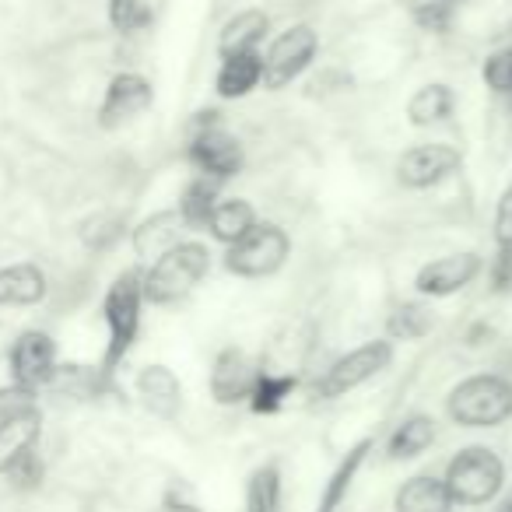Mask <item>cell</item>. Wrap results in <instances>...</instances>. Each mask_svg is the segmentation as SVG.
<instances>
[{"label":"cell","mask_w":512,"mask_h":512,"mask_svg":"<svg viewBox=\"0 0 512 512\" xmlns=\"http://www.w3.org/2000/svg\"><path fill=\"white\" fill-rule=\"evenodd\" d=\"M256 221H260V214H256V207L249 204L246 197H221L211 221H207V235H211L218 246H232V242H239Z\"/></svg>","instance_id":"cell-27"},{"label":"cell","mask_w":512,"mask_h":512,"mask_svg":"<svg viewBox=\"0 0 512 512\" xmlns=\"http://www.w3.org/2000/svg\"><path fill=\"white\" fill-rule=\"evenodd\" d=\"M36 404H39V393H29L15 383L0 386V425L11 421V418H18V414L29 411V407H36Z\"/></svg>","instance_id":"cell-36"},{"label":"cell","mask_w":512,"mask_h":512,"mask_svg":"<svg viewBox=\"0 0 512 512\" xmlns=\"http://www.w3.org/2000/svg\"><path fill=\"white\" fill-rule=\"evenodd\" d=\"M393 362H397V344L386 341V337H372V341L358 344V348L344 351L341 358H334L320 376H313L309 397L323 400V404L327 400H341L348 393L369 386L372 379H379Z\"/></svg>","instance_id":"cell-5"},{"label":"cell","mask_w":512,"mask_h":512,"mask_svg":"<svg viewBox=\"0 0 512 512\" xmlns=\"http://www.w3.org/2000/svg\"><path fill=\"white\" fill-rule=\"evenodd\" d=\"M39 439H43V411H39V404L22 411L18 418L4 421L0 425V477L8 474L25 453L39 449Z\"/></svg>","instance_id":"cell-21"},{"label":"cell","mask_w":512,"mask_h":512,"mask_svg":"<svg viewBox=\"0 0 512 512\" xmlns=\"http://www.w3.org/2000/svg\"><path fill=\"white\" fill-rule=\"evenodd\" d=\"M407 4H414V0H407Z\"/></svg>","instance_id":"cell-44"},{"label":"cell","mask_w":512,"mask_h":512,"mask_svg":"<svg viewBox=\"0 0 512 512\" xmlns=\"http://www.w3.org/2000/svg\"><path fill=\"white\" fill-rule=\"evenodd\" d=\"M281 495H285L281 463L267 460L253 467V474L246 477V512H281Z\"/></svg>","instance_id":"cell-29"},{"label":"cell","mask_w":512,"mask_h":512,"mask_svg":"<svg viewBox=\"0 0 512 512\" xmlns=\"http://www.w3.org/2000/svg\"><path fill=\"white\" fill-rule=\"evenodd\" d=\"M351 85H355V81H351V74H341V71H320L313 78V88L320 95H330V92H351Z\"/></svg>","instance_id":"cell-39"},{"label":"cell","mask_w":512,"mask_h":512,"mask_svg":"<svg viewBox=\"0 0 512 512\" xmlns=\"http://www.w3.org/2000/svg\"><path fill=\"white\" fill-rule=\"evenodd\" d=\"M393 512H456L453 498H449L442 474L421 470V474L407 477L393 495Z\"/></svg>","instance_id":"cell-20"},{"label":"cell","mask_w":512,"mask_h":512,"mask_svg":"<svg viewBox=\"0 0 512 512\" xmlns=\"http://www.w3.org/2000/svg\"><path fill=\"white\" fill-rule=\"evenodd\" d=\"M162 509L165 512H204L186 481H172L169 488L162 491Z\"/></svg>","instance_id":"cell-37"},{"label":"cell","mask_w":512,"mask_h":512,"mask_svg":"<svg viewBox=\"0 0 512 512\" xmlns=\"http://www.w3.org/2000/svg\"><path fill=\"white\" fill-rule=\"evenodd\" d=\"M46 295H50V278L39 264L22 260L0 267V309H32L46 302Z\"/></svg>","instance_id":"cell-18"},{"label":"cell","mask_w":512,"mask_h":512,"mask_svg":"<svg viewBox=\"0 0 512 512\" xmlns=\"http://www.w3.org/2000/svg\"><path fill=\"white\" fill-rule=\"evenodd\" d=\"M320 57V32L309 22H295L267 39L264 50V88L267 92H285L302 74L313 71Z\"/></svg>","instance_id":"cell-7"},{"label":"cell","mask_w":512,"mask_h":512,"mask_svg":"<svg viewBox=\"0 0 512 512\" xmlns=\"http://www.w3.org/2000/svg\"><path fill=\"white\" fill-rule=\"evenodd\" d=\"M372 446H376L372 439H358L355 446H348V453L341 456V463L334 467V474L327 477V488H323L316 512H337V505L344 502V495H348L351 484H355L358 470H362V467H365V460H369Z\"/></svg>","instance_id":"cell-28"},{"label":"cell","mask_w":512,"mask_h":512,"mask_svg":"<svg viewBox=\"0 0 512 512\" xmlns=\"http://www.w3.org/2000/svg\"><path fill=\"white\" fill-rule=\"evenodd\" d=\"M218 200H221V183L193 172L183 190H179V204H176L186 232H207V221H211Z\"/></svg>","instance_id":"cell-24"},{"label":"cell","mask_w":512,"mask_h":512,"mask_svg":"<svg viewBox=\"0 0 512 512\" xmlns=\"http://www.w3.org/2000/svg\"><path fill=\"white\" fill-rule=\"evenodd\" d=\"M264 365L256 362L246 348H221L211 362V376H207V390H211V400L218 407H239L249 400V390H253L256 376H260Z\"/></svg>","instance_id":"cell-12"},{"label":"cell","mask_w":512,"mask_h":512,"mask_svg":"<svg viewBox=\"0 0 512 512\" xmlns=\"http://www.w3.org/2000/svg\"><path fill=\"white\" fill-rule=\"evenodd\" d=\"M446 418L456 428L484 432V428H502L512 421V376L505 372H474L460 379L446 393Z\"/></svg>","instance_id":"cell-3"},{"label":"cell","mask_w":512,"mask_h":512,"mask_svg":"<svg viewBox=\"0 0 512 512\" xmlns=\"http://www.w3.org/2000/svg\"><path fill=\"white\" fill-rule=\"evenodd\" d=\"M509 358H512V355H509Z\"/></svg>","instance_id":"cell-45"},{"label":"cell","mask_w":512,"mask_h":512,"mask_svg":"<svg viewBox=\"0 0 512 512\" xmlns=\"http://www.w3.org/2000/svg\"><path fill=\"white\" fill-rule=\"evenodd\" d=\"M302 386V379L295 372H274V369H260L253 390H249V411L256 418H271V414H281L285 404L295 397V390Z\"/></svg>","instance_id":"cell-25"},{"label":"cell","mask_w":512,"mask_h":512,"mask_svg":"<svg viewBox=\"0 0 512 512\" xmlns=\"http://www.w3.org/2000/svg\"><path fill=\"white\" fill-rule=\"evenodd\" d=\"M495 246H512V186H505L495 204Z\"/></svg>","instance_id":"cell-38"},{"label":"cell","mask_w":512,"mask_h":512,"mask_svg":"<svg viewBox=\"0 0 512 512\" xmlns=\"http://www.w3.org/2000/svg\"><path fill=\"white\" fill-rule=\"evenodd\" d=\"M449 4H453V8H460V4H467V0H449Z\"/></svg>","instance_id":"cell-43"},{"label":"cell","mask_w":512,"mask_h":512,"mask_svg":"<svg viewBox=\"0 0 512 512\" xmlns=\"http://www.w3.org/2000/svg\"><path fill=\"white\" fill-rule=\"evenodd\" d=\"M4 477H11V484H15L18 491H36L39 484L46 481V460L39 456V449H32V453H25Z\"/></svg>","instance_id":"cell-34"},{"label":"cell","mask_w":512,"mask_h":512,"mask_svg":"<svg viewBox=\"0 0 512 512\" xmlns=\"http://www.w3.org/2000/svg\"><path fill=\"white\" fill-rule=\"evenodd\" d=\"M288 256H292V235L278 221L260 218L239 242L225 246L221 267L239 281H267L285 271Z\"/></svg>","instance_id":"cell-6"},{"label":"cell","mask_w":512,"mask_h":512,"mask_svg":"<svg viewBox=\"0 0 512 512\" xmlns=\"http://www.w3.org/2000/svg\"><path fill=\"white\" fill-rule=\"evenodd\" d=\"M106 15L116 36H141L155 25V8L148 0H106Z\"/></svg>","instance_id":"cell-30"},{"label":"cell","mask_w":512,"mask_h":512,"mask_svg":"<svg viewBox=\"0 0 512 512\" xmlns=\"http://www.w3.org/2000/svg\"><path fill=\"white\" fill-rule=\"evenodd\" d=\"M186 162H190V169L197 176H207L225 186L235 176H242V169H246V148L221 123V127H207L190 134V141H186Z\"/></svg>","instance_id":"cell-9"},{"label":"cell","mask_w":512,"mask_h":512,"mask_svg":"<svg viewBox=\"0 0 512 512\" xmlns=\"http://www.w3.org/2000/svg\"><path fill=\"white\" fill-rule=\"evenodd\" d=\"M439 439V421L425 411H414V414H404L397 425L390 428L386 435V460L390 463H407V460H418L425 456L428 449L435 446Z\"/></svg>","instance_id":"cell-16"},{"label":"cell","mask_w":512,"mask_h":512,"mask_svg":"<svg viewBox=\"0 0 512 512\" xmlns=\"http://www.w3.org/2000/svg\"><path fill=\"white\" fill-rule=\"evenodd\" d=\"M509 481V467L491 446H463L449 456L446 470H442V484H446L449 498L456 509H481L491 505L505 491Z\"/></svg>","instance_id":"cell-4"},{"label":"cell","mask_w":512,"mask_h":512,"mask_svg":"<svg viewBox=\"0 0 512 512\" xmlns=\"http://www.w3.org/2000/svg\"><path fill=\"white\" fill-rule=\"evenodd\" d=\"M484 271L491 295H512V246H495V256L484 264Z\"/></svg>","instance_id":"cell-35"},{"label":"cell","mask_w":512,"mask_h":512,"mask_svg":"<svg viewBox=\"0 0 512 512\" xmlns=\"http://www.w3.org/2000/svg\"><path fill=\"white\" fill-rule=\"evenodd\" d=\"M404 113H407V123L418 130L442 127V123H449L456 113V92L446 81H428V85L414 88Z\"/></svg>","instance_id":"cell-22"},{"label":"cell","mask_w":512,"mask_h":512,"mask_svg":"<svg viewBox=\"0 0 512 512\" xmlns=\"http://www.w3.org/2000/svg\"><path fill=\"white\" fill-rule=\"evenodd\" d=\"M186 239V225L179 218L176 207H165V211H155L148 218H141L134 228H130V246H134V256L141 264H151L165 249H172L176 242Z\"/></svg>","instance_id":"cell-15"},{"label":"cell","mask_w":512,"mask_h":512,"mask_svg":"<svg viewBox=\"0 0 512 512\" xmlns=\"http://www.w3.org/2000/svg\"><path fill=\"white\" fill-rule=\"evenodd\" d=\"M495 512H512V498H505V502L502 505H498V509Z\"/></svg>","instance_id":"cell-42"},{"label":"cell","mask_w":512,"mask_h":512,"mask_svg":"<svg viewBox=\"0 0 512 512\" xmlns=\"http://www.w3.org/2000/svg\"><path fill=\"white\" fill-rule=\"evenodd\" d=\"M127 232L130 228L120 214H95V218L81 228V239H85V246L95 249V253H106V249H113Z\"/></svg>","instance_id":"cell-33"},{"label":"cell","mask_w":512,"mask_h":512,"mask_svg":"<svg viewBox=\"0 0 512 512\" xmlns=\"http://www.w3.org/2000/svg\"><path fill=\"white\" fill-rule=\"evenodd\" d=\"M134 390L141 397L144 411L162 421H176L183 414V383L165 362H148L137 369Z\"/></svg>","instance_id":"cell-14"},{"label":"cell","mask_w":512,"mask_h":512,"mask_svg":"<svg viewBox=\"0 0 512 512\" xmlns=\"http://www.w3.org/2000/svg\"><path fill=\"white\" fill-rule=\"evenodd\" d=\"M264 85V50L221 57L214 71V95L225 102H239Z\"/></svg>","instance_id":"cell-19"},{"label":"cell","mask_w":512,"mask_h":512,"mask_svg":"<svg viewBox=\"0 0 512 512\" xmlns=\"http://www.w3.org/2000/svg\"><path fill=\"white\" fill-rule=\"evenodd\" d=\"M484 274V256L474 249H460V253L435 256L428 264H421L414 271V295L425 302L453 299V295L467 292L477 278Z\"/></svg>","instance_id":"cell-10"},{"label":"cell","mask_w":512,"mask_h":512,"mask_svg":"<svg viewBox=\"0 0 512 512\" xmlns=\"http://www.w3.org/2000/svg\"><path fill=\"white\" fill-rule=\"evenodd\" d=\"M144 288H141V267H127L113 278V285L102 295V323H106V351H102V372L116 379L120 365L137 348L144 323Z\"/></svg>","instance_id":"cell-2"},{"label":"cell","mask_w":512,"mask_h":512,"mask_svg":"<svg viewBox=\"0 0 512 512\" xmlns=\"http://www.w3.org/2000/svg\"><path fill=\"white\" fill-rule=\"evenodd\" d=\"M214 253L207 242L200 239H183L172 249H165L158 260H151L141 271V288L144 302L155 309H169L186 302L200 288V281L211 274Z\"/></svg>","instance_id":"cell-1"},{"label":"cell","mask_w":512,"mask_h":512,"mask_svg":"<svg viewBox=\"0 0 512 512\" xmlns=\"http://www.w3.org/2000/svg\"><path fill=\"white\" fill-rule=\"evenodd\" d=\"M53 393H64L74 400H95L116 393V379L102 372V365H78V362H60L53 372Z\"/></svg>","instance_id":"cell-23"},{"label":"cell","mask_w":512,"mask_h":512,"mask_svg":"<svg viewBox=\"0 0 512 512\" xmlns=\"http://www.w3.org/2000/svg\"><path fill=\"white\" fill-rule=\"evenodd\" d=\"M207 127H221V109H197L190 120V134H197V130H207Z\"/></svg>","instance_id":"cell-41"},{"label":"cell","mask_w":512,"mask_h":512,"mask_svg":"<svg viewBox=\"0 0 512 512\" xmlns=\"http://www.w3.org/2000/svg\"><path fill=\"white\" fill-rule=\"evenodd\" d=\"M271 39V15L264 8H242L221 25L218 32V60L235 53H260Z\"/></svg>","instance_id":"cell-17"},{"label":"cell","mask_w":512,"mask_h":512,"mask_svg":"<svg viewBox=\"0 0 512 512\" xmlns=\"http://www.w3.org/2000/svg\"><path fill=\"white\" fill-rule=\"evenodd\" d=\"M491 341H495V327H491L488 320L470 323V330L463 334V344H467V348H488Z\"/></svg>","instance_id":"cell-40"},{"label":"cell","mask_w":512,"mask_h":512,"mask_svg":"<svg viewBox=\"0 0 512 512\" xmlns=\"http://www.w3.org/2000/svg\"><path fill=\"white\" fill-rule=\"evenodd\" d=\"M393 172H397V183L404 186V190L425 193V190H435V186L449 183L456 172H463V151L446 141H421L400 151Z\"/></svg>","instance_id":"cell-8"},{"label":"cell","mask_w":512,"mask_h":512,"mask_svg":"<svg viewBox=\"0 0 512 512\" xmlns=\"http://www.w3.org/2000/svg\"><path fill=\"white\" fill-rule=\"evenodd\" d=\"M155 106V85L141 71H120L109 78L106 92L99 102V127L116 130L123 123L137 120Z\"/></svg>","instance_id":"cell-13"},{"label":"cell","mask_w":512,"mask_h":512,"mask_svg":"<svg viewBox=\"0 0 512 512\" xmlns=\"http://www.w3.org/2000/svg\"><path fill=\"white\" fill-rule=\"evenodd\" d=\"M481 81L495 99L512 102V46L488 53L481 64Z\"/></svg>","instance_id":"cell-32"},{"label":"cell","mask_w":512,"mask_h":512,"mask_svg":"<svg viewBox=\"0 0 512 512\" xmlns=\"http://www.w3.org/2000/svg\"><path fill=\"white\" fill-rule=\"evenodd\" d=\"M411 22L418 25L425 36H449L456 22V8L449 0H414Z\"/></svg>","instance_id":"cell-31"},{"label":"cell","mask_w":512,"mask_h":512,"mask_svg":"<svg viewBox=\"0 0 512 512\" xmlns=\"http://www.w3.org/2000/svg\"><path fill=\"white\" fill-rule=\"evenodd\" d=\"M60 365V351L46 330H22L8 348V372L11 383L29 393L50 390L53 372Z\"/></svg>","instance_id":"cell-11"},{"label":"cell","mask_w":512,"mask_h":512,"mask_svg":"<svg viewBox=\"0 0 512 512\" xmlns=\"http://www.w3.org/2000/svg\"><path fill=\"white\" fill-rule=\"evenodd\" d=\"M435 330V313L425 299H404L386 316V341L393 344H418Z\"/></svg>","instance_id":"cell-26"}]
</instances>
